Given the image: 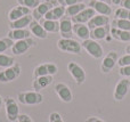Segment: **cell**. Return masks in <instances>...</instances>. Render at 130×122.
<instances>
[{
	"label": "cell",
	"mask_w": 130,
	"mask_h": 122,
	"mask_svg": "<svg viewBox=\"0 0 130 122\" xmlns=\"http://www.w3.org/2000/svg\"><path fill=\"white\" fill-rule=\"evenodd\" d=\"M17 99L23 105H39L42 103L43 97L38 91H21L17 95Z\"/></svg>",
	"instance_id": "cell-1"
},
{
	"label": "cell",
	"mask_w": 130,
	"mask_h": 122,
	"mask_svg": "<svg viewBox=\"0 0 130 122\" xmlns=\"http://www.w3.org/2000/svg\"><path fill=\"white\" fill-rule=\"evenodd\" d=\"M57 47L59 50L64 53H70V54H81L82 46L76 40H73L72 38L70 39H59L57 41Z\"/></svg>",
	"instance_id": "cell-2"
},
{
	"label": "cell",
	"mask_w": 130,
	"mask_h": 122,
	"mask_svg": "<svg viewBox=\"0 0 130 122\" xmlns=\"http://www.w3.org/2000/svg\"><path fill=\"white\" fill-rule=\"evenodd\" d=\"M81 46H82L83 49H85L90 56L94 57V58L98 59V58H101V57H103V54H104L103 48H102V46L99 45L96 40H94V39L83 40Z\"/></svg>",
	"instance_id": "cell-3"
},
{
	"label": "cell",
	"mask_w": 130,
	"mask_h": 122,
	"mask_svg": "<svg viewBox=\"0 0 130 122\" xmlns=\"http://www.w3.org/2000/svg\"><path fill=\"white\" fill-rule=\"evenodd\" d=\"M5 107H6V114L7 119L10 122L17 121L18 115H20V107H18L16 100L13 97H6L4 99Z\"/></svg>",
	"instance_id": "cell-4"
},
{
	"label": "cell",
	"mask_w": 130,
	"mask_h": 122,
	"mask_svg": "<svg viewBox=\"0 0 130 122\" xmlns=\"http://www.w3.org/2000/svg\"><path fill=\"white\" fill-rule=\"evenodd\" d=\"M21 74V66L20 64L15 63L10 67L5 68L4 71L0 72V82L1 83H7V82H11L16 80Z\"/></svg>",
	"instance_id": "cell-5"
},
{
	"label": "cell",
	"mask_w": 130,
	"mask_h": 122,
	"mask_svg": "<svg viewBox=\"0 0 130 122\" xmlns=\"http://www.w3.org/2000/svg\"><path fill=\"white\" fill-rule=\"evenodd\" d=\"M67 71L70 72V74L72 75V78L74 79V81H75V83L78 86H81L86 81L85 70L79 64H76L75 62H70L67 64Z\"/></svg>",
	"instance_id": "cell-6"
},
{
	"label": "cell",
	"mask_w": 130,
	"mask_h": 122,
	"mask_svg": "<svg viewBox=\"0 0 130 122\" xmlns=\"http://www.w3.org/2000/svg\"><path fill=\"white\" fill-rule=\"evenodd\" d=\"M130 88V80L128 78H123L121 79L119 82L117 83L114 89V93H113V97L117 102H121L124 99V97L127 96Z\"/></svg>",
	"instance_id": "cell-7"
},
{
	"label": "cell",
	"mask_w": 130,
	"mask_h": 122,
	"mask_svg": "<svg viewBox=\"0 0 130 122\" xmlns=\"http://www.w3.org/2000/svg\"><path fill=\"white\" fill-rule=\"evenodd\" d=\"M34 40L32 38H26L23 40L15 41L11 47V51L14 55H23L24 53H26L32 46H34Z\"/></svg>",
	"instance_id": "cell-8"
},
{
	"label": "cell",
	"mask_w": 130,
	"mask_h": 122,
	"mask_svg": "<svg viewBox=\"0 0 130 122\" xmlns=\"http://www.w3.org/2000/svg\"><path fill=\"white\" fill-rule=\"evenodd\" d=\"M118 59H119V57L115 51L107 53L101 64V71L103 73H110L114 68L115 64H118Z\"/></svg>",
	"instance_id": "cell-9"
},
{
	"label": "cell",
	"mask_w": 130,
	"mask_h": 122,
	"mask_svg": "<svg viewBox=\"0 0 130 122\" xmlns=\"http://www.w3.org/2000/svg\"><path fill=\"white\" fill-rule=\"evenodd\" d=\"M57 73V66L53 63H45L38 65L33 70V78L43 77V75H54Z\"/></svg>",
	"instance_id": "cell-10"
},
{
	"label": "cell",
	"mask_w": 130,
	"mask_h": 122,
	"mask_svg": "<svg viewBox=\"0 0 130 122\" xmlns=\"http://www.w3.org/2000/svg\"><path fill=\"white\" fill-rule=\"evenodd\" d=\"M59 33H61L62 38L70 39L73 33V22H72L71 17L69 16H63L59 20Z\"/></svg>",
	"instance_id": "cell-11"
},
{
	"label": "cell",
	"mask_w": 130,
	"mask_h": 122,
	"mask_svg": "<svg viewBox=\"0 0 130 122\" xmlns=\"http://www.w3.org/2000/svg\"><path fill=\"white\" fill-rule=\"evenodd\" d=\"M89 7H91L97 14L104 16H111L113 13L112 7L106 2H102L98 0H90L89 1Z\"/></svg>",
	"instance_id": "cell-12"
},
{
	"label": "cell",
	"mask_w": 130,
	"mask_h": 122,
	"mask_svg": "<svg viewBox=\"0 0 130 122\" xmlns=\"http://www.w3.org/2000/svg\"><path fill=\"white\" fill-rule=\"evenodd\" d=\"M96 14L97 13L91 8V7H87V8H85L82 11H80L78 15L71 17V20H72V22H73V23H80V24H85V23L89 22V21L91 20V18L94 17L95 15H96Z\"/></svg>",
	"instance_id": "cell-13"
},
{
	"label": "cell",
	"mask_w": 130,
	"mask_h": 122,
	"mask_svg": "<svg viewBox=\"0 0 130 122\" xmlns=\"http://www.w3.org/2000/svg\"><path fill=\"white\" fill-rule=\"evenodd\" d=\"M54 7V5H53V2L50 1H47V2H40V5H39L38 7H36V8L32 10V16H33V20L36 21H40L41 18H43L46 16V14L48 13V11L50 10V9Z\"/></svg>",
	"instance_id": "cell-14"
},
{
	"label": "cell",
	"mask_w": 130,
	"mask_h": 122,
	"mask_svg": "<svg viewBox=\"0 0 130 122\" xmlns=\"http://www.w3.org/2000/svg\"><path fill=\"white\" fill-rule=\"evenodd\" d=\"M30 14H32V9L24 6H21V5H17V6L13 7L10 9V11L8 13V18L10 22H13V21L18 20V18L23 17V16L30 15Z\"/></svg>",
	"instance_id": "cell-15"
},
{
	"label": "cell",
	"mask_w": 130,
	"mask_h": 122,
	"mask_svg": "<svg viewBox=\"0 0 130 122\" xmlns=\"http://www.w3.org/2000/svg\"><path fill=\"white\" fill-rule=\"evenodd\" d=\"M55 91H56L57 96L61 98V100H63L64 103H71L72 102V91L69 87L66 86L65 83H57L55 86Z\"/></svg>",
	"instance_id": "cell-16"
},
{
	"label": "cell",
	"mask_w": 130,
	"mask_h": 122,
	"mask_svg": "<svg viewBox=\"0 0 130 122\" xmlns=\"http://www.w3.org/2000/svg\"><path fill=\"white\" fill-rule=\"evenodd\" d=\"M108 22H110V17H108V16L96 14V15L88 22V27H89V30H94V29H96V27L108 25Z\"/></svg>",
	"instance_id": "cell-17"
},
{
	"label": "cell",
	"mask_w": 130,
	"mask_h": 122,
	"mask_svg": "<svg viewBox=\"0 0 130 122\" xmlns=\"http://www.w3.org/2000/svg\"><path fill=\"white\" fill-rule=\"evenodd\" d=\"M33 21V16L32 14L26 16H23V17L18 18V20H15L13 22L9 23V26H10L11 30H17V29H25L26 26H30L31 22Z\"/></svg>",
	"instance_id": "cell-18"
},
{
	"label": "cell",
	"mask_w": 130,
	"mask_h": 122,
	"mask_svg": "<svg viewBox=\"0 0 130 122\" xmlns=\"http://www.w3.org/2000/svg\"><path fill=\"white\" fill-rule=\"evenodd\" d=\"M54 79L53 75H43V77H39L36 78L33 81V89L34 91H40L41 89L47 88L49 84L53 83Z\"/></svg>",
	"instance_id": "cell-19"
},
{
	"label": "cell",
	"mask_w": 130,
	"mask_h": 122,
	"mask_svg": "<svg viewBox=\"0 0 130 122\" xmlns=\"http://www.w3.org/2000/svg\"><path fill=\"white\" fill-rule=\"evenodd\" d=\"M73 33L78 36L81 40H87L90 37V30L86 24L80 23H73Z\"/></svg>",
	"instance_id": "cell-20"
},
{
	"label": "cell",
	"mask_w": 130,
	"mask_h": 122,
	"mask_svg": "<svg viewBox=\"0 0 130 122\" xmlns=\"http://www.w3.org/2000/svg\"><path fill=\"white\" fill-rule=\"evenodd\" d=\"M30 31L33 36H36L39 39H46L48 37V32L42 27V25L38 22V21L33 20L30 24Z\"/></svg>",
	"instance_id": "cell-21"
},
{
	"label": "cell",
	"mask_w": 130,
	"mask_h": 122,
	"mask_svg": "<svg viewBox=\"0 0 130 122\" xmlns=\"http://www.w3.org/2000/svg\"><path fill=\"white\" fill-rule=\"evenodd\" d=\"M63 16H65V7L63 6H57V7H53L43 18L46 20H50V21H58L61 20Z\"/></svg>",
	"instance_id": "cell-22"
},
{
	"label": "cell",
	"mask_w": 130,
	"mask_h": 122,
	"mask_svg": "<svg viewBox=\"0 0 130 122\" xmlns=\"http://www.w3.org/2000/svg\"><path fill=\"white\" fill-rule=\"evenodd\" d=\"M111 32V27L110 25H105V26H101V27H96V29L91 30L90 32V37L91 39L98 41V40H103L107 37V34Z\"/></svg>",
	"instance_id": "cell-23"
},
{
	"label": "cell",
	"mask_w": 130,
	"mask_h": 122,
	"mask_svg": "<svg viewBox=\"0 0 130 122\" xmlns=\"http://www.w3.org/2000/svg\"><path fill=\"white\" fill-rule=\"evenodd\" d=\"M31 36V31L26 29H17V30H10L8 32V38H10L13 41L23 40V39L30 38Z\"/></svg>",
	"instance_id": "cell-24"
},
{
	"label": "cell",
	"mask_w": 130,
	"mask_h": 122,
	"mask_svg": "<svg viewBox=\"0 0 130 122\" xmlns=\"http://www.w3.org/2000/svg\"><path fill=\"white\" fill-rule=\"evenodd\" d=\"M42 27L48 32V33H58L59 32V22L58 21H50V20H46V18H41L39 21Z\"/></svg>",
	"instance_id": "cell-25"
},
{
	"label": "cell",
	"mask_w": 130,
	"mask_h": 122,
	"mask_svg": "<svg viewBox=\"0 0 130 122\" xmlns=\"http://www.w3.org/2000/svg\"><path fill=\"white\" fill-rule=\"evenodd\" d=\"M111 36L114 38L115 40L122 41V42H129L130 41V32L129 31H123V30H119L115 27H111Z\"/></svg>",
	"instance_id": "cell-26"
},
{
	"label": "cell",
	"mask_w": 130,
	"mask_h": 122,
	"mask_svg": "<svg viewBox=\"0 0 130 122\" xmlns=\"http://www.w3.org/2000/svg\"><path fill=\"white\" fill-rule=\"evenodd\" d=\"M85 8H87V6H86V4H83V2H79V4L65 7V16L73 17V16L78 15L80 11H82Z\"/></svg>",
	"instance_id": "cell-27"
},
{
	"label": "cell",
	"mask_w": 130,
	"mask_h": 122,
	"mask_svg": "<svg viewBox=\"0 0 130 122\" xmlns=\"http://www.w3.org/2000/svg\"><path fill=\"white\" fill-rule=\"evenodd\" d=\"M112 27L130 32V21L122 20V18H114L112 21Z\"/></svg>",
	"instance_id": "cell-28"
},
{
	"label": "cell",
	"mask_w": 130,
	"mask_h": 122,
	"mask_svg": "<svg viewBox=\"0 0 130 122\" xmlns=\"http://www.w3.org/2000/svg\"><path fill=\"white\" fill-rule=\"evenodd\" d=\"M14 64H15V58L14 57L5 55V54H0V67L7 68L13 66Z\"/></svg>",
	"instance_id": "cell-29"
},
{
	"label": "cell",
	"mask_w": 130,
	"mask_h": 122,
	"mask_svg": "<svg viewBox=\"0 0 130 122\" xmlns=\"http://www.w3.org/2000/svg\"><path fill=\"white\" fill-rule=\"evenodd\" d=\"M14 45V41L10 38L6 37V38H1L0 39V54H2L4 51H6L7 49L11 48Z\"/></svg>",
	"instance_id": "cell-30"
},
{
	"label": "cell",
	"mask_w": 130,
	"mask_h": 122,
	"mask_svg": "<svg viewBox=\"0 0 130 122\" xmlns=\"http://www.w3.org/2000/svg\"><path fill=\"white\" fill-rule=\"evenodd\" d=\"M115 18H122V20H128L130 21V10L129 9H126L123 7H120L115 10L114 13Z\"/></svg>",
	"instance_id": "cell-31"
},
{
	"label": "cell",
	"mask_w": 130,
	"mask_h": 122,
	"mask_svg": "<svg viewBox=\"0 0 130 122\" xmlns=\"http://www.w3.org/2000/svg\"><path fill=\"white\" fill-rule=\"evenodd\" d=\"M17 2L21 6L27 7L30 9H34L40 5V0H17Z\"/></svg>",
	"instance_id": "cell-32"
},
{
	"label": "cell",
	"mask_w": 130,
	"mask_h": 122,
	"mask_svg": "<svg viewBox=\"0 0 130 122\" xmlns=\"http://www.w3.org/2000/svg\"><path fill=\"white\" fill-rule=\"evenodd\" d=\"M118 65H119L120 67L130 65V54H127V55H124V56L120 57V58L118 59Z\"/></svg>",
	"instance_id": "cell-33"
},
{
	"label": "cell",
	"mask_w": 130,
	"mask_h": 122,
	"mask_svg": "<svg viewBox=\"0 0 130 122\" xmlns=\"http://www.w3.org/2000/svg\"><path fill=\"white\" fill-rule=\"evenodd\" d=\"M49 122H64L58 112H52L49 114Z\"/></svg>",
	"instance_id": "cell-34"
},
{
	"label": "cell",
	"mask_w": 130,
	"mask_h": 122,
	"mask_svg": "<svg viewBox=\"0 0 130 122\" xmlns=\"http://www.w3.org/2000/svg\"><path fill=\"white\" fill-rule=\"evenodd\" d=\"M58 4L63 7H69V6H72V5H75V4H79V2H82V0H57Z\"/></svg>",
	"instance_id": "cell-35"
},
{
	"label": "cell",
	"mask_w": 130,
	"mask_h": 122,
	"mask_svg": "<svg viewBox=\"0 0 130 122\" xmlns=\"http://www.w3.org/2000/svg\"><path fill=\"white\" fill-rule=\"evenodd\" d=\"M119 73L123 78H129L130 77V65H128V66H122V67H120Z\"/></svg>",
	"instance_id": "cell-36"
},
{
	"label": "cell",
	"mask_w": 130,
	"mask_h": 122,
	"mask_svg": "<svg viewBox=\"0 0 130 122\" xmlns=\"http://www.w3.org/2000/svg\"><path fill=\"white\" fill-rule=\"evenodd\" d=\"M18 122H33L32 119L30 118L27 114H20L18 115V119H17Z\"/></svg>",
	"instance_id": "cell-37"
},
{
	"label": "cell",
	"mask_w": 130,
	"mask_h": 122,
	"mask_svg": "<svg viewBox=\"0 0 130 122\" xmlns=\"http://www.w3.org/2000/svg\"><path fill=\"white\" fill-rule=\"evenodd\" d=\"M120 6L123 7V8H126V9H129V10H130V0H121V4H120Z\"/></svg>",
	"instance_id": "cell-38"
},
{
	"label": "cell",
	"mask_w": 130,
	"mask_h": 122,
	"mask_svg": "<svg viewBox=\"0 0 130 122\" xmlns=\"http://www.w3.org/2000/svg\"><path fill=\"white\" fill-rule=\"evenodd\" d=\"M85 122H104V121L101 120V119H98V118H95V116H90V118L86 119Z\"/></svg>",
	"instance_id": "cell-39"
},
{
	"label": "cell",
	"mask_w": 130,
	"mask_h": 122,
	"mask_svg": "<svg viewBox=\"0 0 130 122\" xmlns=\"http://www.w3.org/2000/svg\"><path fill=\"white\" fill-rule=\"evenodd\" d=\"M121 4V0H112V5H115V6H119Z\"/></svg>",
	"instance_id": "cell-40"
},
{
	"label": "cell",
	"mask_w": 130,
	"mask_h": 122,
	"mask_svg": "<svg viewBox=\"0 0 130 122\" xmlns=\"http://www.w3.org/2000/svg\"><path fill=\"white\" fill-rule=\"evenodd\" d=\"M98 1H102V2H106V4H112V0H98Z\"/></svg>",
	"instance_id": "cell-41"
},
{
	"label": "cell",
	"mask_w": 130,
	"mask_h": 122,
	"mask_svg": "<svg viewBox=\"0 0 130 122\" xmlns=\"http://www.w3.org/2000/svg\"><path fill=\"white\" fill-rule=\"evenodd\" d=\"M126 53H127V54H130V45H129V46H127V48H126Z\"/></svg>",
	"instance_id": "cell-42"
},
{
	"label": "cell",
	"mask_w": 130,
	"mask_h": 122,
	"mask_svg": "<svg viewBox=\"0 0 130 122\" xmlns=\"http://www.w3.org/2000/svg\"><path fill=\"white\" fill-rule=\"evenodd\" d=\"M1 105H2V97L0 96V109H1Z\"/></svg>",
	"instance_id": "cell-43"
}]
</instances>
